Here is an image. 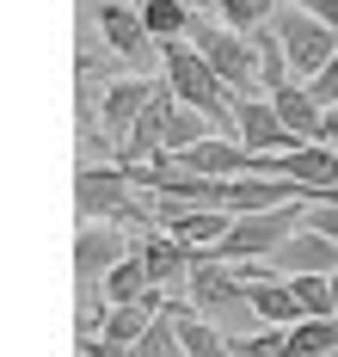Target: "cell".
<instances>
[{"mask_svg":"<svg viewBox=\"0 0 338 357\" xmlns=\"http://www.w3.org/2000/svg\"><path fill=\"white\" fill-rule=\"evenodd\" d=\"M234 111H240V142L252 148V154H283V148H301L296 136H289V123L277 117L271 93H252V99H234Z\"/></svg>","mask_w":338,"mask_h":357,"instance_id":"obj_9","label":"cell"},{"mask_svg":"<svg viewBox=\"0 0 338 357\" xmlns=\"http://www.w3.org/2000/svg\"><path fill=\"white\" fill-rule=\"evenodd\" d=\"M332 302H338V271H332Z\"/></svg>","mask_w":338,"mask_h":357,"instance_id":"obj_28","label":"cell"},{"mask_svg":"<svg viewBox=\"0 0 338 357\" xmlns=\"http://www.w3.org/2000/svg\"><path fill=\"white\" fill-rule=\"evenodd\" d=\"M160 86L166 80H148V74H117L111 86L99 93V130H105V142H111V154L123 142H129V130H136V117L160 99Z\"/></svg>","mask_w":338,"mask_h":357,"instance_id":"obj_6","label":"cell"},{"mask_svg":"<svg viewBox=\"0 0 338 357\" xmlns=\"http://www.w3.org/2000/svg\"><path fill=\"white\" fill-rule=\"evenodd\" d=\"M166 308H172V326H179L185 357H234V339H227L209 314H197V308H191V302H179V296H172Z\"/></svg>","mask_w":338,"mask_h":357,"instance_id":"obj_14","label":"cell"},{"mask_svg":"<svg viewBox=\"0 0 338 357\" xmlns=\"http://www.w3.org/2000/svg\"><path fill=\"white\" fill-rule=\"evenodd\" d=\"M307 86H314V99H320V105H338V56H332L320 74H314Z\"/></svg>","mask_w":338,"mask_h":357,"instance_id":"obj_23","label":"cell"},{"mask_svg":"<svg viewBox=\"0 0 338 357\" xmlns=\"http://www.w3.org/2000/svg\"><path fill=\"white\" fill-rule=\"evenodd\" d=\"M99 289H105V302H136V296H148V265H142V252H129V259H123V265H111V271H105V278H99Z\"/></svg>","mask_w":338,"mask_h":357,"instance_id":"obj_17","label":"cell"},{"mask_svg":"<svg viewBox=\"0 0 338 357\" xmlns=\"http://www.w3.org/2000/svg\"><path fill=\"white\" fill-rule=\"evenodd\" d=\"M271 105H277V117L289 123V136H296V142H320L326 105L314 99V86H307V80H289V86H277V93H271Z\"/></svg>","mask_w":338,"mask_h":357,"instance_id":"obj_13","label":"cell"},{"mask_svg":"<svg viewBox=\"0 0 338 357\" xmlns=\"http://www.w3.org/2000/svg\"><path fill=\"white\" fill-rule=\"evenodd\" d=\"M185 289H191V308H197V314H209L222 333H227L234 321H259V314H252V289H246V278H240L234 265H222L216 252H197Z\"/></svg>","mask_w":338,"mask_h":357,"instance_id":"obj_1","label":"cell"},{"mask_svg":"<svg viewBox=\"0 0 338 357\" xmlns=\"http://www.w3.org/2000/svg\"><path fill=\"white\" fill-rule=\"evenodd\" d=\"M209 136H216V123H209L203 111L179 105V111H172V123H166V142H160V154H185V148L209 142Z\"/></svg>","mask_w":338,"mask_h":357,"instance_id":"obj_18","label":"cell"},{"mask_svg":"<svg viewBox=\"0 0 338 357\" xmlns=\"http://www.w3.org/2000/svg\"><path fill=\"white\" fill-rule=\"evenodd\" d=\"M129 357H185V345H179V326H172V308L160 314V321L129 345Z\"/></svg>","mask_w":338,"mask_h":357,"instance_id":"obj_21","label":"cell"},{"mask_svg":"<svg viewBox=\"0 0 338 357\" xmlns=\"http://www.w3.org/2000/svg\"><path fill=\"white\" fill-rule=\"evenodd\" d=\"M252 50H259L264 93H277V86H289V80H296V68H289V50H283V31H277V25H259V31H252Z\"/></svg>","mask_w":338,"mask_h":357,"instance_id":"obj_16","label":"cell"},{"mask_svg":"<svg viewBox=\"0 0 338 357\" xmlns=\"http://www.w3.org/2000/svg\"><path fill=\"white\" fill-rule=\"evenodd\" d=\"M301 222H307V204H277V210H252L234 222V234H227L216 259L222 265H246V259H277V247L296 234Z\"/></svg>","mask_w":338,"mask_h":357,"instance_id":"obj_2","label":"cell"},{"mask_svg":"<svg viewBox=\"0 0 338 357\" xmlns=\"http://www.w3.org/2000/svg\"><path fill=\"white\" fill-rule=\"evenodd\" d=\"M129 241H123V228L117 222H80V241H74V271H80V284H99L111 265H123L129 259Z\"/></svg>","mask_w":338,"mask_h":357,"instance_id":"obj_8","label":"cell"},{"mask_svg":"<svg viewBox=\"0 0 338 357\" xmlns=\"http://www.w3.org/2000/svg\"><path fill=\"white\" fill-rule=\"evenodd\" d=\"M136 6H148V0H136Z\"/></svg>","mask_w":338,"mask_h":357,"instance_id":"obj_29","label":"cell"},{"mask_svg":"<svg viewBox=\"0 0 338 357\" xmlns=\"http://www.w3.org/2000/svg\"><path fill=\"white\" fill-rule=\"evenodd\" d=\"M191 43L209 56V68L222 74L240 99L264 93V74H259V50H252V31H234V25H191Z\"/></svg>","mask_w":338,"mask_h":357,"instance_id":"obj_3","label":"cell"},{"mask_svg":"<svg viewBox=\"0 0 338 357\" xmlns=\"http://www.w3.org/2000/svg\"><path fill=\"white\" fill-rule=\"evenodd\" d=\"M320 142L338 148V105H326V123H320Z\"/></svg>","mask_w":338,"mask_h":357,"instance_id":"obj_25","label":"cell"},{"mask_svg":"<svg viewBox=\"0 0 338 357\" xmlns=\"http://www.w3.org/2000/svg\"><path fill=\"white\" fill-rule=\"evenodd\" d=\"M136 252H142V265H148V284H154V289H172L179 278H191V265H197V252H191L179 234H166V228L148 234Z\"/></svg>","mask_w":338,"mask_h":357,"instance_id":"obj_12","label":"cell"},{"mask_svg":"<svg viewBox=\"0 0 338 357\" xmlns=\"http://www.w3.org/2000/svg\"><path fill=\"white\" fill-rule=\"evenodd\" d=\"M283 339H289V326H259V333L234 339V357H283Z\"/></svg>","mask_w":338,"mask_h":357,"instance_id":"obj_22","label":"cell"},{"mask_svg":"<svg viewBox=\"0 0 338 357\" xmlns=\"http://www.w3.org/2000/svg\"><path fill=\"white\" fill-rule=\"evenodd\" d=\"M129 191H136V178H129L123 160H111V167H80L74 173L80 222H123L129 215Z\"/></svg>","mask_w":338,"mask_h":357,"instance_id":"obj_5","label":"cell"},{"mask_svg":"<svg viewBox=\"0 0 338 357\" xmlns=\"http://www.w3.org/2000/svg\"><path fill=\"white\" fill-rule=\"evenodd\" d=\"M234 222H240L234 210H172V204H160V228L179 234L191 252H216L234 234Z\"/></svg>","mask_w":338,"mask_h":357,"instance_id":"obj_10","label":"cell"},{"mask_svg":"<svg viewBox=\"0 0 338 357\" xmlns=\"http://www.w3.org/2000/svg\"><path fill=\"white\" fill-rule=\"evenodd\" d=\"M216 19L234 25V31H259L277 19V0H216Z\"/></svg>","mask_w":338,"mask_h":357,"instance_id":"obj_20","label":"cell"},{"mask_svg":"<svg viewBox=\"0 0 338 357\" xmlns=\"http://www.w3.org/2000/svg\"><path fill=\"white\" fill-rule=\"evenodd\" d=\"M99 31H105V43H111V50L129 62V68H148V56H160V43H154L148 19H142V6L99 0Z\"/></svg>","mask_w":338,"mask_h":357,"instance_id":"obj_7","label":"cell"},{"mask_svg":"<svg viewBox=\"0 0 338 357\" xmlns=\"http://www.w3.org/2000/svg\"><path fill=\"white\" fill-rule=\"evenodd\" d=\"M271 265H277L283 278H301V271H320V278H332V271H338V241L301 222L296 234L277 247V259H271Z\"/></svg>","mask_w":338,"mask_h":357,"instance_id":"obj_11","label":"cell"},{"mask_svg":"<svg viewBox=\"0 0 338 357\" xmlns=\"http://www.w3.org/2000/svg\"><path fill=\"white\" fill-rule=\"evenodd\" d=\"M307 228H320V234L338 241V204H307Z\"/></svg>","mask_w":338,"mask_h":357,"instance_id":"obj_24","label":"cell"},{"mask_svg":"<svg viewBox=\"0 0 338 357\" xmlns=\"http://www.w3.org/2000/svg\"><path fill=\"white\" fill-rule=\"evenodd\" d=\"M271 25L283 31V50H289V68H296V80H314V74L338 56V31L326 25V19H314L307 6H289V0H283Z\"/></svg>","mask_w":338,"mask_h":357,"instance_id":"obj_4","label":"cell"},{"mask_svg":"<svg viewBox=\"0 0 338 357\" xmlns=\"http://www.w3.org/2000/svg\"><path fill=\"white\" fill-rule=\"evenodd\" d=\"M191 13H216V0H185Z\"/></svg>","mask_w":338,"mask_h":357,"instance_id":"obj_27","label":"cell"},{"mask_svg":"<svg viewBox=\"0 0 338 357\" xmlns=\"http://www.w3.org/2000/svg\"><path fill=\"white\" fill-rule=\"evenodd\" d=\"M142 19H148V31H154V43H172V37H185L197 19H191V6L185 0H148L142 6Z\"/></svg>","mask_w":338,"mask_h":357,"instance_id":"obj_19","label":"cell"},{"mask_svg":"<svg viewBox=\"0 0 338 357\" xmlns=\"http://www.w3.org/2000/svg\"><path fill=\"white\" fill-rule=\"evenodd\" d=\"M307 204H338V185H326V191H314Z\"/></svg>","mask_w":338,"mask_h":357,"instance_id":"obj_26","label":"cell"},{"mask_svg":"<svg viewBox=\"0 0 338 357\" xmlns=\"http://www.w3.org/2000/svg\"><path fill=\"white\" fill-rule=\"evenodd\" d=\"M332 351H338V314H307L283 339V357H332Z\"/></svg>","mask_w":338,"mask_h":357,"instance_id":"obj_15","label":"cell"}]
</instances>
